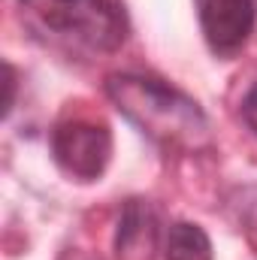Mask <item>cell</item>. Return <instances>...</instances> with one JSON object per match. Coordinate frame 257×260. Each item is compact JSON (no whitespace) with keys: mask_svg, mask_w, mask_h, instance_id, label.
Segmentation results:
<instances>
[{"mask_svg":"<svg viewBox=\"0 0 257 260\" xmlns=\"http://www.w3.org/2000/svg\"><path fill=\"white\" fill-rule=\"evenodd\" d=\"M106 97L145 139L164 151H203L212 145V127L200 103L179 88L136 73L106 79Z\"/></svg>","mask_w":257,"mask_h":260,"instance_id":"cell-1","label":"cell"},{"mask_svg":"<svg viewBox=\"0 0 257 260\" xmlns=\"http://www.w3.org/2000/svg\"><path fill=\"white\" fill-rule=\"evenodd\" d=\"M24 30L64 58L94 61L127 40V15L115 0H18Z\"/></svg>","mask_w":257,"mask_h":260,"instance_id":"cell-2","label":"cell"},{"mask_svg":"<svg viewBox=\"0 0 257 260\" xmlns=\"http://www.w3.org/2000/svg\"><path fill=\"white\" fill-rule=\"evenodd\" d=\"M52 157L73 182H97L112 157V133L103 121L67 118L52 130Z\"/></svg>","mask_w":257,"mask_h":260,"instance_id":"cell-3","label":"cell"},{"mask_svg":"<svg viewBox=\"0 0 257 260\" xmlns=\"http://www.w3.org/2000/svg\"><path fill=\"white\" fill-rule=\"evenodd\" d=\"M206 46L218 58H233L245 49L257 27V0H194Z\"/></svg>","mask_w":257,"mask_h":260,"instance_id":"cell-4","label":"cell"},{"mask_svg":"<svg viewBox=\"0 0 257 260\" xmlns=\"http://www.w3.org/2000/svg\"><path fill=\"white\" fill-rule=\"evenodd\" d=\"M157 248V215L148 200H127L115 230L118 260H151Z\"/></svg>","mask_w":257,"mask_h":260,"instance_id":"cell-5","label":"cell"},{"mask_svg":"<svg viewBox=\"0 0 257 260\" xmlns=\"http://www.w3.org/2000/svg\"><path fill=\"white\" fill-rule=\"evenodd\" d=\"M164 257L167 260H212V239H209V233L200 224L176 221V224L167 227Z\"/></svg>","mask_w":257,"mask_h":260,"instance_id":"cell-6","label":"cell"},{"mask_svg":"<svg viewBox=\"0 0 257 260\" xmlns=\"http://www.w3.org/2000/svg\"><path fill=\"white\" fill-rule=\"evenodd\" d=\"M233 209L239 212V218L245 224L257 227V188H242L239 194L233 197Z\"/></svg>","mask_w":257,"mask_h":260,"instance_id":"cell-7","label":"cell"},{"mask_svg":"<svg viewBox=\"0 0 257 260\" xmlns=\"http://www.w3.org/2000/svg\"><path fill=\"white\" fill-rule=\"evenodd\" d=\"M242 121H245L248 130L257 136V85L245 94V100H242Z\"/></svg>","mask_w":257,"mask_h":260,"instance_id":"cell-8","label":"cell"},{"mask_svg":"<svg viewBox=\"0 0 257 260\" xmlns=\"http://www.w3.org/2000/svg\"><path fill=\"white\" fill-rule=\"evenodd\" d=\"M12 103H15V70L6 64V103H3V115H9Z\"/></svg>","mask_w":257,"mask_h":260,"instance_id":"cell-9","label":"cell"}]
</instances>
